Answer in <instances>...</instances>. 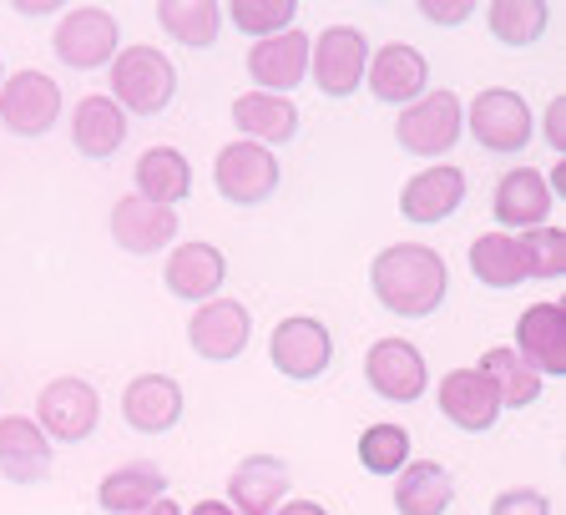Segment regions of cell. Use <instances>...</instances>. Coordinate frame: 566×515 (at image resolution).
Here are the masks:
<instances>
[{
  "mask_svg": "<svg viewBox=\"0 0 566 515\" xmlns=\"http://www.w3.org/2000/svg\"><path fill=\"white\" fill-rule=\"evenodd\" d=\"M369 283H375V298L400 318H424L436 314L440 298L450 288L446 258L424 243H389L385 253L375 258L369 269Z\"/></svg>",
  "mask_w": 566,
  "mask_h": 515,
  "instance_id": "1",
  "label": "cell"
},
{
  "mask_svg": "<svg viewBox=\"0 0 566 515\" xmlns=\"http://www.w3.org/2000/svg\"><path fill=\"white\" fill-rule=\"evenodd\" d=\"M177 92V71L157 46H127L112 61V102L137 117H157L167 112Z\"/></svg>",
  "mask_w": 566,
  "mask_h": 515,
  "instance_id": "2",
  "label": "cell"
},
{
  "mask_svg": "<svg viewBox=\"0 0 566 515\" xmlns=\"http://www.w3.org/2000/svg\"><path fill=\"white\" fill-rule=\"evenodd\" d=\"M460 127H465V117H460V96L440 86V92H424L420 102L405 106L400 122H395V141L415 157H440L460 141Z\"/></svg>",
  "mask_w": 566,
  "mask_h": 515,
  "instance_id": "3",
  "label": "cell"
},
{
  "mask_svg": "<svg viewBox=\"0 0 566 515\" xmlns=\"http://www.w3.org/2000/svg\"><path fill=\"white\" fill-rule=\"evenodd\" d=\"M365 66H369V41L354 25H329V31H318V46H308V76L334 102L359 92Z\"/></svg>",
  "mask_w": 566,
  "mask_h": 515,
  "instance_id": "4",
  "label": "cell"
},
{
  "mask_svg": "<svg viewBox=\"0 0 566 515\" xmlns=\"http://www.w3.org/2000/svg\"><path fill=\"white\" fill-rule=\"evenodd\" d=\"M35 420H41V434H46V440L76 445V440H86V434L96 430V420H102V399H96V389L76 375L51 379V385L41 389V399H35Z\"/></svg>",
  "mask_w": 566,
  "mask_h": 515,
  "instance_id": "5",
  "label": "cell"
},
{
  "mask_svg": "<svg viewBox=\"0 0 566 515\" xmlns=\"http://www.w3.org/2000/svg\"><path fill=\"white\" fill-rule=\"evenodd\" d=\"M212 182L238 208H259L279 188V157L269 147H259V141H228L218 162H212Z\"/></svg>",
  "mask_w": 566,
  "mask_h": 515,
  "instance_id": "6",
  "label": "cell"
},
{
  "mask_svg": "<svg viewBox=\"0 0 566 515\" xmlns=\"http://www.w3.org/2000/svg\"><path fill=\"white\" fill-rule=\"evenodd\" d=\"M61 117V86L46 71H15L11 82H0V122L15 137H46Z\"/></svg>",
  "mask_w": 566,
  "mask_h": 515,
  "instance_id": "7",
  "label": "cell"
},
{
  "mask_svg": "<svg viewBox=\"0 0 566 515\" xmlns=\"http://www.w3.org/2000/svg\"><path fill=\"white\" fill-rule=\"evenodd\" d=\"M51 46L71 71H96L102 61L117 56V21L102 6H76V11L61 15Z\"/></svg>",
  "mask_w": 566,
  "mask_h": 515,
  "instance_id": "8",
  "label": "cell"
},
{
  "mask_svg": "<svg viewBox=\"0 0 566 515\" xmlns=\"http://www.w3.org/2000/svg\"><path fill=\"white\" fill-rule=\"evenodd\" d=\"M269 359H273V369L289 375V379H318L334 359L329 328L318 324V318H308V314L283 318V324L273 328V339H269Z\"/></svg>",
  "mask_w": 566,
  "mask_h": 515,
  "instance_id": "9",
  "label": "cell"
},
{
  "mask_svg": "<svg viewBox=\"0 0 566 515\" xmlns=\"http://www.w3.org/2000/svg\"><path fill=\"white\" fill-rule=\"evenodd\" d=\"M365 379L375 385L379 399H395V404H415L430 385V369H424V354L410 339H379L365 359Z\"/></svg>",
  "mask_w": 566,
  "mask_h": 515,
  "instance_id": "10",
  "label": "cell"
},
{
  "mask_svg": "<svg viewBox=\"0 0 566 515\" xmlns=\"http://www.w3.org/2000/svg\"><path fill=\"white\" fill-rule=\"evenodd\" d=\"M471 132L491 153H521L531 147V106L506 86H491L471 102Z\"/></svg>",
  "mask_w": 566,
  "mask_h": 515,
  "instance_id": "11",
  "label": "cell"
},
{
  "mask_svg": "<svg viewBox=\"0 0 566 515\" xmlns=\"http://www.w3.org/2000/svg\"><path fill=\"white\" fill-rule=\"evenodd\" d=\"M308 46H314V41L289 25V31L269 35V41H259V46L248 51V76H253L259 92H269V96L294 92V86L308 76Z\"/></svg>",
  "mask_w": 566,
  "mask_h": 515,
  "instance_id": "12",
  "label": "cell"
},
{
  "mask_svg": "<svg viewBox=\"0 0 566 515\" xmlns=\"http://www.w3.org/2000/svg\"><path fill=\"white\" fill-rule=\"evenodd\" d=\"M248 334H253V318L238 298H208V304L192 314L188 324V339L202 359H238L248 349Z\"/></svg>",
  "mask_w": 566,
  "mask_h": 515,
  "instance_id": "13",
  "label": "cell"
},
{
  "mask_svg": "<svg viewBox=\"0 0 566 515\" xmlns=\"http://www.w3.org/2000/svg\"><path fill=\"white\" fill-rule=\"evenodd\" d=\"M460 202H465V172H460V167H424L400 192L405 223H420V228L446 223Z\"/></svg>",
  "mask_w": 566,
  "mask_h": 515,
  "instance_id": "14",
  "label": "cell"
},
{
  "mask_svg": "<svg viewBox=\"0 0 566 515\" xmlns=\"http://www.w3.org/2000/svg\"><path fill=\"white\" fill-rule=\"evenodd\" d=\"M365 82H369V92H375L379 102H389V106L420 102L424 82H430V66H424V56L415 46H405V41H389V46H379L375 56H369Z\"/></svg>",
  "mask_w": 566,
  "mask_h": 515,
  "instance_id": "15",
  "label": "cell"
},
{
  "mask_svg": "<svg viewBox=\"0 0 566 515\" xmlns=\"http://www.w3.org/2000/svg\"><path fill=\"white\" fill-rule=\"evenodd\" d=\"M516 354L536 375H566V308L531 304L516 324Z\"/></svg>",
  "mask_w": 566,
  "mask_h": 515,
  "instance_id": "16",
  "label": "cell"
},
{
  "mask_svg": "<svg viewBox=\"0 0 566 515\" xmlns=\"http://www.w3.org/2000/svg\"><path fill=\"white\" fill-rule=\"evenodd\" d=\"M440 414H446L450 424H460V430L485 434L495 424V414H501L495 385L481 369H450V375L440 379Z\"/></svg>",
  "mask_w": 566,
  "mask_h": 515,
  "instance_id": "17",
  "label": "cell"
},
{
  "mask_svg": "<svg viewBox=\"0 0 566 515\" xmlns=\"http://www.w3.org/2000/svg\"><path fill=\"white\" fill-rule=\"evenodd\" d=\"M0 475L15 485H35L51 475V440L31 414H6L0 420Z\"/></svg>",
  "mask_w": 566,
  "mask_h": 515,
  "instance_id": "18",
  "label": "cell"
},
{
  "mask_svg": "<svg viewBox=\"0 0 566 515\" xmlns=\"http://www.w3.org/2000/svg\"><path fill=\"white\" fill-rule=\"evenodd\" d=\"M283 491H289V465L279 455H248L228 475V505H238L233 515H273Z\"/></svg>",
  "mask_w": 566,
  "mask_h": 515,
  "instance_id": "19",
  "label": "cell"
},
{
  "mask_svg": "<svg viewBox=\"0 0 566 515\" xmlns=\"http://www.w3.org/2000/svg\"><path fill=\"white\" fill-rule=\"evenodd\" d=\"M112 238L127 253H157V248H167L177 238V212L132 192V198H122L112 208Z\"/></svg>",
  "mask_w": 566,
  "mask_h": 515,
  "instance_id": "20",
  "label": "cell"
},
{
  "mask_svg": "<svg viewBox=\"0 0 566 515\" xmlns=\"http://www.w3.org/2000/svg\"><path fill=\"white\" fill-rule=\"evenodd\" d=\"M163 278H167V293L188 298V304H202V298H212V293L223 288L228 263L212 243H182V248H172Z\"/></svg>",
  "mask_w": 566,
  "mask_h": 515,
  "instance_id": "21",
  "label": "cell"
},
{
  "mask_svg": "<svg viewBox=\"0 0 566 515\" xmlns=\"http://www.w3.org/2000/svg\"><path fill=\"white\" fill-rule=\"evenodd\" d=\"M546 212H552V192H546V177L536 167H511L495 182V223L531 233L546 223Z\"/></svg>",
  "mask_w": 566,
  "mask_h": 515,
  "instance_id": "22",
  "label": "cell"
},
{
  "mask_svg": "<svg viewBox=\"0 0 566 515\" xmlns=\"http://www.w3.org/2000/svg\"><path fill=\"white\" fill-rule=\"evenodd\" d=\"M122 414H127L132 430L163 434V430H172L177 414H182V389L167 375H137L127 385V395H122Z\"/></svg>",
  "mask_w": 566,
  "mask_h": 515,
  "instance_id": "23",
  "label": "cell"
},
{
  "mask_svg": "<svg viewBox=\"0 0 566 515\" xmlns=\"http://www.w3.org/2000/svg\"><path fill=\"white\" fill-rule=\"evenodd\" d=\"M71 141L82 157H112L127 141V112H122L112 96H82L76 102V117H71Z\"/></svg>",
  "mask_w": 566,
  "mask_h": 515,
  "instance_id": "24",
  "label": "cell"
},
{
  "mask_svg": "<svg viewBox=\"0 0 566 515\" xmlns=\"http://www.w3.org/2000/svg\"><path fill=\"white\" fill-rule=\"evenodd\" d=\"M233 122L243 137H253L259 147H283L298 132V112L289 96H269V92H243L233 102Z\"/></svg>",
  "mask_w": 566,
  "mask_h": 515,
  "instance_id": "25",
  "label": "cell"
},
{
  "mask_svg": "<svg viewBox=\"0 0 566 515\" xmlns=\"http://www.w3.org/2000/svg\"><path fill=\"white\" fill-rule=\"evenodd\" d=\"M450 505H455V481L440 460H420V465L400 470V485H395L400 515H446Z\"/></svg>",
  "mask_w": 566,
  "mask_h": 515,
  "instance_id": "26",
  "label": "cell"
},
{
  "mask_svg": "<svg viewBox=\"0 0 566 515\" xmlns=\"http://www.w3.org/2000/svg\"><path fill=\"white\" fill-rule=\"evenodd\" d=\"M192 192V167L177 147H153V153L137 157V198L157 202V208H172Z\"/></svg>",
  "mask_w": 566,
  "mask_h": 515,
  "instance_id": "27",
  "label": "cell"
},
{
  "mask_svg": "<svg viewBox=\"0 0 566 515\" xmlns=\"http://www.w3.org/2000/svg\"><path fill=\"white\" fill-rule=\"evenodd\" d=\"M163 491H167L163 470L147 465V460H137V465H122V470H112V475H106L102 491H96V505H102V511H112V515H137L142 505L163 501Z\"/></svg>",
  "mask_w": 566,
  "mask_h": 515,
  "instance_id": "28",
  "label": "cell"
},
{
  "mask_svg": "<svg viewBox=\"0 0 566 515\" xmlns=\"http://www.w3.org/2000/svg\"><path fill=\"white\" fill-rule=\"evenodd\" d=\"M485 379L495 385V399H501V410H526L542 399V375L521 359L516 349H491L481 364H475Z\"/></svg>",
  "mask_w": 566,
  "mask_h": 515,
  "instance_id": "29",
  "label": "cell"
},
{
  "mask_svg": "<svg viewBox=\"0 0 566 515\" xmlns=\"http://www.w3.org/2000/svg\"><path fill=\"white\" fill-rule=\"evenodd\" d=\"M471 273L485 288H516L526 278V253L511 233H481L471 243Z\"/></svg>",
  "mask_w": 566,
  "mask_h": 515,
  "instance_id": "30",
  "label": "cell"
},
{
  "mask_svg": "<svg viewBox=\"0 0 566 515\" xmlns=\"http://www.w3.org/2000/svg\"><path fill=\"white\" fill-rule=\"evenodd\" d=\"M157 21H163V31L172 35V41H182V46H212L218 41V31H223V11L212 6V0H163L157 6Z\"/></svg>",
  "mask_w": 566,
  "mask_h": 515,
  "instance_id": "31",
  "label": "cell"
},
{
  "mask_svg": "<svg viewBox=\"0 0 566 515\" xmlns=\"http://www.w3.org/2000/svg\"><path fill=\"white\" fill-rule=\"evenodd\" d=\"M485 15H491V35L501 41V46H536L546 35V21H552V6H542V0H495V6H485Z\"/></svg>",
  "mask_w": 566,
  "mask_h": 515,
  "instance_id": "32",
  "label": "cell"
},
{
  "mask_svg": "<svg viewBox=\"0 0 566 515\" xmlns=\"http://www.w3.org/2000/svg\"><path fill=\"white\" fill-rule=\"evenodd\" d=\"M359 465L369 475H400V465H410V434H405V424H369L359 434Z\"/></svg>",
  "mask_w": 566,
  "mask_h": 515,
  "instance_id": "33",
  "label": "cell"
},
{
  "mask_svg": "<svg viewBox=\"0 0 566 515\" xmlns=\"http://www.w3.org/2000/svg\"><path fill=\"white\" fill-rule=\"evenodd\" d=\"M521 253H526V278H562L566 273V233L552 223L531 228L516 238Z\"/></svg>",
  "mask_w": 566,
  "mask_h": 515,
  "instance_id": "34",
  "label": "cell"
},
{
  "mask_svg": "<svg viewBox=\"0 0 566 515\" xmlns=\"http://www.w3.org/2000/svg\"><path fill=\"white\" fill-rule=\"evenodd\" d=\"M294 15H298L294 0H233V6H228V21L248 35H263V41L279 35V31H289Z\"/></svg>",
  "mask_w": 566,
  "mask_h": 515,
  "instance_id": "35",
  "label": "cell"
},
{
  "mask_svg": "<svg viewBox=\"0 0 566 515\" xmlns=\"http://www.w3.org/2000/svg\"><path fill=\"white\" fill-rule=\"evenodd\" d=\"M491 515H552V501L542 491H501L491 501Z\"/></svg>",
  "mask_w": 566,
  "mask_h": 515,
  "instance_id": "36",
  "label": "cell"
},
{
  "mask_svg": "<svg viewBox=\"0 0 566 515\" xmlns=\"http://www.w3.org/2000/svg\"><path fill=\"white\" fill-rule=\"evenodd\" d=\"M420 15L436 25H460L465 15H475L471 0H420Z\"/></svg>",
  "mask_w": 566,
  "mask_h": 515,
  "instance_id": "37",
  "label": "cell"
},
{
  "mask_svg": "<svg viewBox=\"0 0 566 515\" xmlns=\"http://www.w3.org/2000/svg\"><path fill=\"white\" fill-rule=\"evenodd\" d=\"M546 141L556 147V157H566V102L562 96L546 106Z\"/></svg>",
  "mask_w": 566,
  "mask_h": 515,
  "instance_id": "38",
  "label": "cell"
},
{
  "mask_svg": "<svg viewBox=\"0 0 566 515\" xmlns=\"http://www.w3.org/2000/svg\"><path fill=\"white\" fill-rule=\"evenodd\" d=\"M273 515H329V511H324L318 501H294V505H279Z\"/></svg>",
  "mask_w": 566,
  "mask_h": 515,
  "instance_id": "39",
  "label": "cell"
},
{
  "mask_svg": "<svg viewBox=\"0 0 566 515\" xmlns=\"http://www.w3.org/2000/svg\"><path fill=\"white\" fill-rule=\"evenodd\" d=\"M188 515H233V505H223V501H198Z\"/></svg>",
  "mask_w": 566,
  "mask_h": 515,
  "instance_id": "40",
  "label": "cell"
},
{
  "mask_svg": "<svg viewBox=\"0 0 566 515\" xmlns=\"http://www.w3.org/2000/svg\"><path fill=\"white\" fill-rule=\"evenodd\" d=\"M137 515H182V511H177L172 501H153V505H142Z\"/></svg>",
  "mask_w": 566,
  "mask_h": 515,
  "instance_id": "41",
  "label": "cell"
},
{
  "mask_svg": "<svg viewBox=\"0 0 566 515\" xmlns=\"http://www.w3.org/2000/svg\"><path fill=\"white\" fill-rule=\"evenodd\" d=\"M0 82H6V66H0Z\"/></svg>",
  "mask_w": 566,
  "mask_h": 515,
  "instance_id": "42",
  "label": "cell"
}]
</instances>
